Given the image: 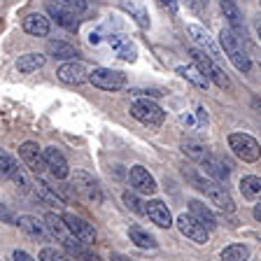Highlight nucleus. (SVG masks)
I'll return each mask as SVG.
<instances>
[{
  "label": "nucleus",
  "mask_w": 261,
  "mask_h": 261,
  "mask_svg": "<svg viewBox=\"0 0 261 261\" xmlns=\"http://www.w3.org/2000/svg\"><path fill=\"white\" fill-rule=\"evenodd\" d=\"M185 175L207 196V198H210L215 207H219L222 212H233L236 210V203H233V198H231V194L219 185L217 179H205V177H201V175L191 173V170H185Z\"/></svg>",
  "instance_id": "1"
},
{
  "label": "nucleus",
  "mask_w": 261,
  "mask_h": 261,
  "mask_svg": "<svg viewBox=\"0 0 261 261\" xmlns=\"http://www.w3.org/2000/svg\"><path fill=\"white\" fill-rule=\"evenodd\" d=\"M219 44H222L224 54L228 56V61L238 68L240 72H247L252 70V61H250V54L245 51L243 47V35H238V33H233L231 28H224L222 33H219Z\"/></svg>",
  "instance_id": "2"
},
{
  "label": "nucleus",
  "mask_w": 261,
  "mask_h": 261,
  "mask_svg": "<svg viewBox=\"0 0 261 261\" xmlns=\"http://www.w3.org/2000/svg\"><path fill=\"white\" fill-rule=\"evenodd\" d=\"M130 114H133V119H138L145 126H152V128H156V126H161L166 121V112L161 110V105H156L149 98L136 100V103L130 105Z\"/></svg>",
  "instance_id": "3"
},
{
  "label": "nucleus",
  "mask_w": 261,
  "mask_h": 261,
  "mask_svg": "<svg viewBox=\"0 0 261 261\" xmlns=\"http://www.w3.org/2000/svg\"><path fill=\"white\" fill-rule=\"evenodd\" d=\"M191 61H194L196 68H198V70H201L210 82H215L219 89H228V87H231V82H228L226 72H224L207 54H203L201 49H191Z\"/></svg>",
  "instance_id": "4"
},
{
  "label": "nucleus",
  "mask_w": 261,
  "mask_h": 261,
  "mask_svg": "<svg viewBox=\"0 0 261 261\" xmlns=\"http://www.w3.org/2000/svg\"><path fill=\"white\" fill-rule=\"evenodd\" d=\"M228 147L233 149L236 156L247 161V163H254L261 159L259 142H256L252 136H247V133H231V136H228Z\"/></svg>",
  "instance_id": "5"
},
{
  "label": "nucleus",
  "mask_w": 261,
  "mask_h": 261,
  "mask_svg": "<svg viewBox=\"0 0 261 261\" xmlns=\"http://www.w3.org/2000/svg\"><path fill=\"white\" fill-rule=\"evenodd\" d=\"M89 82L103 91H119L126 87V75L119 70H112V68H93L89 72Z\"/></svg>",
  "instance_id": "6"
},
{
  "label": "nucleus",
  "mask_w": 261,
  "mask_h": 261,
  "mask_svg": "<svg viewBox=\"0 0 261 261\" xmlns=\"http://www.w3.org/2000/svg\"><path fill=\"white\" fill-rule=\"evenodd\" d=\"M187 31H189L191 40L196 42V49H201L203 54H207L217 65L222 63V61H224V54L219 51V47L215 44V40H212L210 35H207V31H203L201 26H194V23H191V26L187 28Z\"/></svg>",
  "instance_id": "7"
},
{
  "label": "nucleus",
  "mask_w": 261,
  "mask_h": 261,
  "mask_svg": "<svg viewBox=\"0 0 261 261\" xmlns=\"http://www.w3.org/2000/svg\"><path fill=\"white\" fill-rule=\"evenodd\" d=\"M19 156L26 163V168L33 175H42L47 170V163H44V152L38 147V142H23L19 147Z\"/></svg>",
  "instance_id": "8"
},
{
  "label": "nucleus",
  "mask_w": 261,
  "mask_h": 261,
  "mask_svg": "<svg viewBox=\"0 0 261 261\" xmlns=\"http://www.w3.org/2000/svg\"><path fill=\"white\" fill-rule=\"evenodd\" d=\"M63 222H65V226H68V231H70V236H75L80 243H84V245L96 243V228L89 222H84L82 217L68 212V215H63Z\"/></svg>",
  "instance_id": "9"
},
{
  "label": "nucleus",
  "mask_w": 261,
  "mask_h": 261,
  "mask_svg": "<svg viewBox=\"0 0 261 261\" xmlns=\"http://www.w3.org/2000/svg\"><path fill=\"white\" fill-rule=\"evenodd\" d=\"M72 189L77 191V194H82L87 201L91 203H103V194H100V187H98V182L91 177L89 173H82V170H77L75 173V179H72Z\"/></svg>",
  "instance_id": "10"
},
{
  "label": "nucleus",
  "mask_w": 261,
  "mask_h": 261,
  "mask_svg": "<svg viewBox=\"0 0 261 261\" xmlns=\"http://www.w3.org/2000/svg\"><path fill=\"white\" fill-rule=\"evenodd\" d=\"M177 228H179V233L187 236V238L194 240V243H207V236H210V231L196 217H191V215H179Z\"/></svg>",
  "instance_id": "11"
},
{
  "label": "nucleus",
  "mask_w": 261,
  "mask_h": 261,
  "mask_svg": "<svg viewBox=\"0 0 261 261\" xmlns=\"http://www.w3.org/2000/svg\"><path fill=\"white\" fill-rule=\"evenodd\" d=\"M128 182L133 187L136 194H149L152 196L156 191V179L149 175V170H145L142 166H133L128 170Z\"/></svg>",
  "instance_id": "12"
},
{
  "label": "nucleus",
  "mask_w": 261,
  "mask_h": 261,
  "mask_svg": "<svg viewBox=\"0 0 261 261\" xmlns=\"http://www.w3.org/2000/svg\"><path fill=\"white\" fill-rule=\"evenodd\" d=\"M56 75H59V80L63 82V84H70V87H80V84L89 82L87 68H84L82 63H75V61H70V63L61 65Z\"/></svg>",
  "instance_id": "13"
},
{
  "label": "nucleus",
  "mask_w": 261,
  "mask_h": 261,
  "mask_svg": "<svg viewBox=\"0 0 261 261\" xmlns=\"http://www.w3.org/2000/svg\"><path fill=\"white\" fill-rule=\"evenodd\" d=\"M44 163H47V170L54 175L56 179H65L70 175L68 161H65V156L56 149V147H47V149H44Z\"/></svg>",
  "instance_id": "14"
},
{
  "label": "nucleus",
  "mask_w": 261,
  "mask_h": 261,
  "mask_svg": "<svg viewBox=\"0 0 261 261\" xmlns=\"http://www.w3.org/2000/svg\"><path fill=\"white\" fill-rule=\"evenodd\" d=\"M145 215L149 219H152L156 226H161V228H168V226H173V217H170V210H168V205L163 201H147L145 203Z\"/></svg>",
  "instance_id": "15"
},
{
  "label": "nucleus",
  "mask_w": 261,
  "mask_h": 261,
  "mask_svg": "<svg viewBox=\"0 0 261 261\" xmlns=\"http://www.w3.org/2000/svg\"><path fill=\"white\" fill-rule=\"evenodd\" d=\"M61 245H63L65 252H68L70 256H75L77 261H100L91 250H89V245L80 243V240H77L75 236H68V238H65Z\"/></svg>",
  "instance_id": "16"
},
{
  "label": "nucleus",
  "mask_w": 261,
  "mask_h": 261,
  "mask_svg": "<svg viewBox=\"0 0 261 261\" xmlns=\"http://www.w3.org/2000/svg\"><path fill=\"white\" fill-rule=\"evenodd\" d=\"M222 12H224V19H226L228 26H231V31L238 33V35H245L243 12L236 5V0H222Z\"/></svg>",
  "instance_id": "17"
},
{
  "label": "nucleus",
  "mask_w": 261,
  "mask_h": 261,
  "mask_svg": "<svg viewBox=\"0 0 261 261\" xmlns=\"http://www.w3.org/2000/svg\"><path fill=\"white\" fill-rule=\"evenodd\" d=\"M47 12H49V16L59 23V26L65 28V31H77V16L72 14L70 10H65V7L56 5V3H49Z\"/></svg>",
  "instance_id": "18"
},
{
  "label": "nucleus",
  "mask_w": 261,
  "mask_h": 261,
  "mask_svg": "<svg viewBox=\"0 0 261 261\" xmlns=\"http://www.w3.org/2000/svg\"><path fill=\"white\" fill-rule=\"evenodd\" d=\"M21 28L28 35H35V38H47L49 35V21L42 14H26L21 21Z\"/></svg>",
  "instance_id": "19"
},
{
  "label": "nucleus",
  "mask_w": 261,
  "mask_h": 261,
  "mask_svg": "<svg viewBox=\"0 0 261 261\" xmlns=\"http://www.w3.org/2000/svg\"><path fill=\"white\" fill-rule=\"evenodd\" d=\"M16 226L21 228L23 233H28L31 238H40V240H47V226L40 222L38 217H31V215H21L16 219Z\"/></svg>",
  "instance_id": "20"
},
{
  "label": "nucleus",
  "mask_w": 261,
  "mask_h": 261,
  "mask_svg": "<svg viewBox=\"0 0 261 261\" xmlns=\"http://www.w3.org/2000/svg\"><path fill=\"white\" fill-rule=\"evenodd\" d=\"M119 3H121V7L130 14V19H136V23L142 28V31L149 28V14H147L142 0H119Z\"/></svg>",
  "instance_id": "21"
},
{
  "label": "nucleus",
  "mask_w": 261,
  "mask_h": 261,
  "mask_svg": "<svg viewBox=\"0 0 261 261\" xmlns=\"http://www.w3.org/2000/svg\"><path fill=\"white\" fill-rule=\"evenodd\" d=\"M201 166L205 168V173L210 175V177H215V179H219V182H226L228 179V175H231V170H228V166L222 161V159H217V156H212V154H207L205 159L201 161Z\"/></svg>",
  "instance_id": "22"
},
{
  "label": "nucleus",
  "mask_w": 261,
  "mask_h": 261,
  "mask_svg": "<svg viewBox=\"0 0 261 261\" xmlns=\"http://www.w3.org/2000/svg\"><path fill=\"white\" fill-rule=\"evenodd\" d=\"M189 210H191V217L198 219V222H201L207 231H212V228L217 226V219H215L212 210L207 205H203L201 201H189Z\"/></svg>",
  "instance_id": "23"
},
{
  "label": "nucleus",
  "mask_w": 261,
  "mask_h": 261,
  "mask_svg": "<svg viewBox=\"0 0 261 261\" xmlns=\"http://www.w3.org/2000/svg\"><path fill=\"white\" fill-rule=\"evenodd\" d=\"M240 194H243L247 201L261 203V177H254V175L243 177L240 179Z\"/></svg>",
  "instance_id": "24"
},
{
  "label": "nucleus",
  "mask_w": 261,
  "mask_h": 261,
  "mask_svg": "<svg viewBox=\"0 0 261 261\" xmlns=\"http://www.w3.org/2000/svg\"><path fill=\"white\" fill-rule=\"evenodd\" d=\"M44 56L42 54H23V56H19V61H16V70L19 72H23V75H28V72H35V70H40L44 65Z\"/></svg>",
  "instance_id": "25"
},
{
  "label": "nucleus",
  "mask_w": 261,
  "mask_h": 261,
  "mask_svg": "<svg viewBox=\"0 0 261 261\" xmlns=\"http://www.w3.org/2000/svg\"><path fill=\"white\" fill-rule=\"evenodd\" d=\"M128 236H130V240L138 245V247H145V250H154L156 247V238H154L149 231H145L142 226H130L128 228Z\"/></svg>",
  "instance_id": "26"
},
{
  "label": "nucleus",
  "mask_w": 261,
  "mask_h": 261,
  "mask_svg": "<svg viewBox=\"0 0 261 261\" xmlns=\"http://www.w3.org/2000/svg\"><path fill=\"white\" fill-rule=\"evenodd\" d=\"M47 51L54 56V59H61V61H70L77 56V49L68 42H61V40H51V42L47 44Z\"/></svg>",
  "instance_id": "27"
},
{
  "label": "nucleus",
  "mask_w": 261,
  "mask_h": 261,
  "mask_svg": "<svg viewBox=\"0 0 261 261\" xmlns=\"http://www.w3.org/2000/svg\"><path fill=\"white\" fill-rule=\"evenodd\" d=\"M44 226L49 228V233L54 236V238H59L61 243H63L68 236H70V231H68V226H65V222H63V217H56L54 212H49L47 217H44Z\"/></svg>",
  "instance_id": "28"
},
{
  "label": "nucleus",
  "mask_w": 261,
  "mask_h": 261,
  "mask_svg": "<svg viewBox=\"0 0 261 261\" xmlns=\"http://www.w3.org/2000/svg\"><path fill=\"white\" fill-rule=\"evenodd\" d=\"M250 259V247L243 243H233L222 250V261H247Z\"/></svg>",
  "instance_id": "29"
},
{
  "label": "nucleus",
  "mask_w": 261,
  "mask_h": 261,
  "mask_svg": "<svg viewBox=\"0 0 261 261\" xmlns=\"http://www.w3.org/2000/svg\"><path fill=\"white\" fill-rule=\"evenodd\" d=\"M177 75H182L185 80H189L191 84H196L198 89H207V84H210V80H207L205 75H203L196 65H191V68H185V65H179L177 68Z\"/></svg>",
  "instance_id": "30"
},
{
  "label": "nucleus",
  "mask_w": 261,
  "mask_h": 261,
  "mask_svg": "<svg viewBox=\"0 0 261 261\" xmlns=\"http://www.w3.org/2000/svg\"><path fill=\"white\" fill-rule=\"evenodd\" d=\"M16 170H19V163H16L7 152L0 149V179H12L16 175Z\"/></svg>",
  "instance_id": "31"
},
{
  "label": "nucleus",
  "mask_w": 261,
  "mask_h": 261,
  "mask_svg": "<svg viewBox=\"0 0 261 261\" xmlns=\"http://www.w3.org/2000/svg\"><path fill=\"white\" fill-rule=\"evenodd\" d=\"M182 152H185L189 159H194V161H198V163H201L203 159H205L207 154H210V152H207V149H205V147H203V145H198V142H194V140H187V142H182Z\"/></svg>",
  "instance_id": "32"
},
{
  "label": "nucleus",
  "mask_w": 261,
  "mask_h": 261,
  "mask_svg": "<svg viewBox=\"0 0 261 261\" xmlns=\"http://www.w3.org/2000/svg\"><path fill=\"white\" fill-rule=\"evenodd\" d=\"M51 3L65 7V10H70L72 14H82V12L87 10V0H51Z\"/></svg>",
  "instance_id": "33"
},
{
  "label": "nucleus",
  "mask_w": 261,
  "mask_h": 261,
  "mask_svg": "<svg viewBox=\"0 0 261 261\" xmlns=\"http://www.w3.org/2000/svg\"><path fill=\"white\" fill-rule=\"evenodd\" d=\"M124 203L128 210H133L136 215H145V203H140V198H138L136 194H130V191H126L124 194Z\"/></svg>",
  "instance_id": "34"
},
{
  "label": "nucleus",
  "mask_w": 261,
  "mask_h": 261,
  "mask_svg": "<svg viewBox=\"0 0 261 261\" xmlns=\"http://www.w3.org/2000/svg\"><path fill=\"white\" fill-rule=\"evenodd\" d=\"M40 261H70V256H65L61 250H56V247H44L42 252H40Z\"/></svg>",
  "instance_id": "35"
},
{
  "label": "nucleus",
  "mask_w": 261,
  "mask_h": 261,
  "mask_svg": "<svg viewBox=\"0 0 261 261\" xmlns=\"http://www.w3.org/2000/svg\"><path fill=\"white\" fill-rule=\"evenodd\" d=\"M12 182L16 185V189L21 191V194H26L28 189H31V182H28V177H26V173H23V168H19L16 170V175L12 177Z\"/></svg>",
  "instance_id": "36"
},
{
  "label": "nucleus",
  "mask_w": 261,
  "mask_h": 261,
  "mask_svg": "<svg viewBox=\"0 0 261 261\" xmlns=\"http://www.w3.org/2000/svg\"><path fill=\"white\" fill-rule=\"evenodd\" d=\"M0 222H5V224H16L14 212H12L10 207L5 205V203H0Z\"/></svg>",
  "instance_id": "37"
},
{
  "label": "nucleus",
  "mask_w": 261,
  "mask_h": 261,
  "mask_svg": "<svg viewBox=\"0 0 261 261\" xmlns=\"http://www.w3.org/2000/svg\"><path fill=\"white\" fill-rule=\"evenodd\" d=\"M119 56L124 61H136V47H130V44H124V47H119Z\"/></svg>",
  "instance_id": "38"
},
{
  "label": "nucleus",
  "mask_w": 261,
  "mask_h": 261,
  "mask_svg": "<svg viewBox=\"0 0 261 261\" xmlns=\"http://www.w3.org/2000/svg\"><path fill=\"white\" fill-rule=\"evenodd\" d=\"M12 259H14V261H35L31 254H28V252H23V250H16L14 254H12Z\"/></svg>",
  "instance_id": "39"
},
{
  "label": "nucleus",
  "mask_w": 261,
  "mask_h": 261,
  "mask_svg": "<svg viewBox=\"0 0 261 261\" xmlns=\"http://www.w3.org/2000/svg\"><path fill=\"white\" fill-rule=\"evenodd\" d=\"M161 5H166L170 12H177V3L175 0H161Z\"/></svg>",
  "instance_id": "40"
},
{
  "label": "nucleus",
  "mask_w": 261,
  "mask_h": 261,
  "mask_svg": "<svg viewBox=\"0 0 261 261\" xmlns=\"http://www.w3.org/2000/svg\"><path fill=\"white\" fill-rule=\"evenodd\" d=\"M252 108H254L256 112H261V96H254V98H252Z\"/></svg>",
  "instance_id": "41"
},
{
  "label": "nucleus",
  "mask_w": 261,
  "mask_h": 261,
  "mask_svg": "<svg viewBox=\"0 0 261 261\" xmlns=\"http://www.w3.org/2000/svg\"><path fill=\"white\" fill-rule=\"evenodd\" d=\"M110 261H130L128 256H124V254H112L110 256Z\"/></svg>",
  "instance_id": "42"
},
{
  "label": "nucleus",
  "mask_w": 261,
  "mask_h": 261,
  "mask_svg": "<svg viewBox=\"0 0 261 261\" xmlns=\"http://www.w3.org/2000/svg\"><path fill=\"white\" fill-rule=\"evenodd\" d=\"M254 219H256V222H261V203L254 207Z\"/></svg>",
  "instance_id": "43"
},
{
  "label": "nucleus",
  "mask_w": 261,
  "mask_h": 261,
  "mask_svg": "<svg viewBox=\"0 0 261 261\" xmlns=\"http://www.w3.org/2000/svg\"><path fill=\"white\" fill-rule=\"evenodd\" d=\"M256 35H259V40H261V26H259V28H256Z\"/></svg>",
  "instance_id": "44"
},
{
  "label": "nucleus",
  "mask_w": 261,
  "mask_h": 261,
  "mask_svg": "<svg viewBox=\"0 0 261 261\" xmlns=\"http://www.w3.org/2000/svg\"><path fill=\"white\" fill-rule=\"evenodd\" d=\"M259 3H261V0H259Z\"/></svg>",
  "instance_id": "45"
}]
</instances>
